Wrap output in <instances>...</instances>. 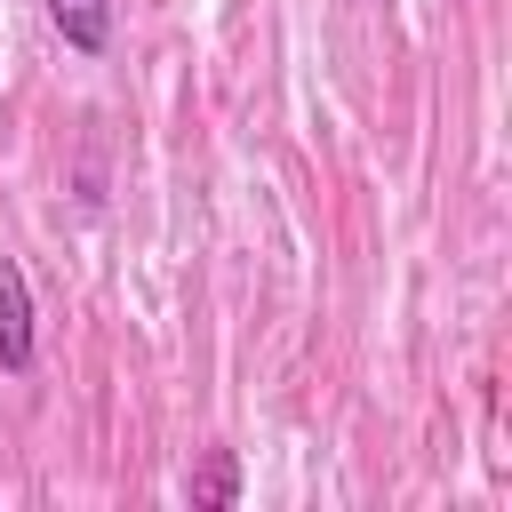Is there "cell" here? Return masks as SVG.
Returning <instances> with one entry per match:
<instances>
[{
  "label": "cell",
  "instance_id": "cell-1",
  "mask_svg": "<svg viewBox=\"0 0 512 512\" xmlns=\"http://www.w3.org/2000/svg\"><path fill=\"white\" fill-rule=\"evenodd\" d=\"M40 360V336H32V288H24V264L0 248V368L8 376H32Z\"/></svg>",
  "mask_w": 512,
  "mask_h": 512
},
{
  "label": "cell",
  "instance_id": "cell-3",
  "mask_svg": "<svg viewBox=\"0 0 512 512\" xmlns=\"http://www.w3.org/2000/svg\"><path fill=\"white\" fill-rule=\"evenodd\" d=\"M184 504L192 512H232L240 504V456L232 448H208L200 472H184Z\"/></svg>",
  "mask_w": 512,
  "mask_h": 512
},
{
  "label": "cell",
  "instance_id": "cell-2",
  "mask_svg": "<svg viewBox=\"0 0 512 512\" xmlns=\"http://www.w3.org/2000/svg\"><path fill=\"white\" fill-rule=\"evenodd\" d=\"M48 32L72 56H104L112 48V0H48Z\"/></svg>",
  "mask_w": 512,
  "mask_h": 512
}]
</instances>
